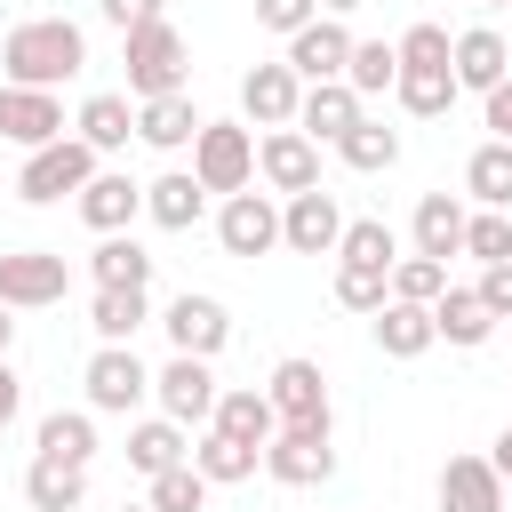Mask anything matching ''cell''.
<instances>
[{"label":"cell","instance_id":"obj_33","mask_svg":"<svg viewBox=\"0 0 512 512\" xmlns=\"http://www.w3.org/2000/svg\"><path fill=\"white\" fill-rule=\"evenodd\" d=\"M376 344H384L392 360H416V352L432 344V304H384V312H376Z\"/></svg>","mask_w":512,"mask_h":512},{"label":"cell","instance_id":"obj_44","mask_svg":"<svg viewBox=\"0 0 512 512\" xmlns=\"http://www.w3.org/2000/svg\"><path fill=\"white\" fill-rule=\"evenodd\" d=\"M312 16H320L312 0H256V24H264V32H304Z\"/></svg>","mask_w":512,"mask_h":512},{"label":"cell","instance_id":"obj_20","mask_svg":"<svg viewBox=\"0 0 512 512\" xmlns=\"http://www.w3.org/2000/svg\"><path fill=\"white\" fill-rule=\"evenodd\" d=\"M208 432H224V440H248V448H264V440L280 432V416H272V400H264L256 384H240V392H216V416H208Z\"/></svg>","mask_w":512,"mask_h":512},{"label":"cell","instance_id":"obj_25","mask_svg":"<svg viewBox=\"0 0 512 512\" xmlns=\"http://www.w3.org/2000/svg\"><path fill=\"white\" fill-rule=\"evenodd\" d=\"M24 496H32V512H80V496H88V464L32 456V472H24Z\"/></svg>","mask_w":512,"mask_h":512},{"label":"cell","instance_id":"obj_5","mask_svg":"<svg viewBox=\"0 0 512 512\" xmlns=\"http://www.w3.org/2000/svg\"><path fill=\"white\" fill-rule=\"evenodd\" d=\"M96 176V152L80 144V136H56V144H40L32 160H24V176H16V192L32 200V208H48V200H64V192H80Z\"/></svg>","mask_w":512,"mask_h":512},{"label":"cell","instance_id":"obj_31","mask_svg":"<svg viewBox=\"0 0 512 512\" xmlns=\"http://www.w3.org/2000/svg\"><path fill=\"white\" fill-rule=\"evenodd\" d=\"M88 272H96V288H144V280H152V256H144L128 232H112V240H96Z\"/></svg>","mask_w":512,"mask_h":512},{"label":"cell","instance_id":"obj_24","mask_svg":"<svg viewBox=\"0 0 512 512\" xmlns=\"http://www.w3.org/2000/svg\"><path fill=\"white\" fill-rule=\"evenodd\" d=\"M128 464H136L144 480H160V472H176V464H192V440H184V424H168V416H152V424H136V432H128Z\"/></svg>","mask_w":512,"mask_h":512},{"label":"cell","instance_id":"obj_41","mask_svg":"<svg viewBox=\"0 0 512 512\" xmlns=\"http://www.w3.org/2000/svg\"><path fill=\"white\" fill-rule=\"evenodd\" d=\"M464 256H480V264H512V216H504V208L464 216Z\"/></svg>","mask_w":512,"mask_h":512},{"label":"cell","instance_id":"obj_23","mask_svg":"<svg viewBox=\"0 0 512 512\" xmlns=\"http://www.w3.org/2000/svg\"><path fill=\"white\" fill-rule=\"evenodd\" d=\"M416 256H432V264L464 256V208H456L448 192H424V200H416Z\"/></svg>","mask_w":512,"mask_h":512},{"label":"cell","instance_id":"obj_27","mask_svg":"<svg viewBox=\"0 0 512 512\" xmlns=\"http://www.w3.org/2000/svg\"><path fill=\"white\" fill-rule=\"evenodd\" d=\"M136 136H144V144H160V152L192 144V136H200V112H192V96H152V104H136Z\"/></svg>","mask_w":512,"mask_h":512},{"label":"cell","instance_id":"obj_3","mask_svg":"<svg viewBox=\"0 0 512 512\" xmlns=\"http://www.w3.org/2000/svg\"><path fill=\"white\" fill-rule=\"evenodd\" d=\"M248 176H256V136L240 120H200V136H192V184L232 200V192H248Z\"/></svg>","mask_w":512,"mask_h":512},{"label":"cell","instance_id":"obj_49","mask_svg":"<svg viewBox=\"0 0 512 512\" xmlns=\"http://www.w3.org/2000/svg\"><path fill=\"white\" fill-rule=\"evenodd\" d=\"M488 464H496V480H512V424L496 432V448H488Z\"/></svg>","mask_w":512,"mask_h":512},{"label":"cell","instance_id":"obj_37","mask_svg":"<svg viewBox=\"0 0 512 512\" xmlns=\"http://www.w3.org/2000/svg\"><path fill=\"white\" fill-rule=\"evenodd\" d=\"M336 256H344V264H376V272H392V264H400V240H392L384 216H360V224H344Z\"/></svg>","mask_w":512,"mask_h":512},{"label":"cell","instance_id":"obj_11","mask_svg":"<svg viewBox=\"0 0 512 512\" xmlns=\"http://www.w3.org/2000/svg\"><path fill=\"white\" fill-rule=\"evenodd\" d=\"M160 328H168V344H176V352H192V360H216V352H224V336H232L224 304H216V296H192V288L160 312Z\"/></svg>","mask_w":512,"mask_h":512},{"label":"cell","instance_id":"obj_46","mask_svg":"<svg viewBox=\"0 0 512 512\" xmlns=\"http://www.w3.org/2000/svg\"><path fill=\"white\" fill-rule=\"evenodd\" d=\"M96 8H104V24H120V32H136V24L160 16V0H96Z\"/></svg>","mask_w":512,"mask_h":512},{"label":"cell","instance_id":"obj_48","mask_svg":"<svg viewBox=\"0 0 512 512\" xmlns=\"http://www.w3.org/2000/svg\"><path fill=\"white\" fill-rule=\"evenodd\" d=\"M16 400H24V384H16V368H8V360H0V432H8V424H16Z\"/></svg>","mask_w":512,"mask_h":512},{"label":"cell","instance_id":"obj_26","mask_svg":"<svg viewBox=\"0 0 512 512\" xmlns=\"http://www.w3.org/2000/svg\"><path fill=\"white\" fill-rule=\"evenodd\" d=\"M488 328H496V312H488L472 288H440V296H432V336H448V344H488Z\"/></svg>","mask_w":512,"mask_h":512},{"label":"cell","instance_id":"obj_30","mask_svg":"<svg viewBox=\"0 0 512 512\" xmlns=\"http://www.w3.org/2000/svg\"><path fill=\"white\" fill-rule=\"evenodd\" d=\"M72 128H80V144H88V152H120V144H128V128H136V112H128V96H88Z\"/></svg>","mask_w":512,"mask_h":512},{"label":"cell","instance_id":"obj_52","mask_svg":"<svg viewBox=\"0 0 512 512\" xmlns=\"http://www.w3.org/2000/svg\"><path fill=\"white\" fill-rule=\"evenodd\" d=\"M120 512H152V504H120Z\"/></svg>","mask_w":512,"mask_h":512},{"label":"cell","instance_id":"obj_4","mask_svg":"<svg viewBox=\"0 0 512 512\" xmlns=\"http://www.w3.org/2000/svg\"><path fill=\"white\" fill-rule=\"evenodd\" d=\"M64 288H72V264H64L56 248H16V256H0V304H8V312L64 304Z\"/></svg>","mask_w":512,"mask_h":512},{"label":"cell","instance_id":"obj_35","mask_svg":"<svg viewBox=\"0 0 512 512\" xmlns=\"http://www.w3.org/2000/svg\"><path fill=\"white\" fill-rule=\"evenodd\" d=\"M464 184H472L480 208H512V144H480L464 160Z\"/></svg>","mask_w":512,"mask_h":512},{"label":"cell","instance_id":"obj_6","mask_svg":"<svg viewBox=\"0 0 512 512\" xmlns=\"http://www.w3.org/2000/svg\"><path fill=\"white\" fill-rule=\"evenodd\" d=\"M264 472H272V480H288V488H312V480H328V472H336L328 424H280V432L264 440Z\"/></svg>","mask_w":512,"mask_h":512},{"label":"cell","instance_id":"obj_10","mask_svg":"<svg viewBox=\"0 0 512 512\" xmlns=\"http://www.w3.org/2000/svg\"><path fill=\"white\" fill-rule=\"evenodd\" d=\"M152 392H160V416H168V424H208V416H216V376H208V360H192V352H176V360L152 376Z\"/></svg>","mask_w":512,"mask_h":512},{"label":"cell","instance_id":"obj_12","mask_svg":"<svg viewBox=\"0 0 512 512\" xmlns=\"http://www.w3.org/2000/svg\"><path fill=\"white\" fill-rule=\"evenodd\" d=\"M0 136L24 144V152H40V144L64 136V104H56L48 88H8V80H0Z\"/></svg>","mask_w":512,"mask_h":512},{"label":"cell","instance_id":"obj_2","mask_svg":"<svg viewBox=\"0 0 512 512\" xmlns=\"http://www.w3.org/2000/svg\"><path fill=\"white\" fill-rule=\"evenodd\" d=\"M128 40V96H184V64H192V48H184V32L168 24V16H152V24H136V32H120Z\"/></svg>","mask_w":512,"mask_h":512},{"label":"cell","instance_id":"obj_17","mask_svg":"<svg viewBox=\"0 0 512 512\" xmlns=\"http://www.w3.org/2000/svg\"><path fill=\"white\" fill-rule=\"evenodd\" d=\"M280 240H288L296 256H328V248L344 240V216H336V200H328V192H296V200L280 208Z\"/></svg>","mask_w":512,"mask_h":512},{"label":"cell","instance_id":"obj_19","mask_svg":"<svg viewBox=\"0 0 512 512\" xmlns=\"http://www.w3.org/2000/svg\"><path fill=\"white\" fill-rule=\"evenodd\" d=\"M448 72H456V88H496V80H512V48L488 32V24H472V32H456V48H448Z\"/></svg>","mask_w":512,"mask_h":512},{"label":"cell","instance_id":"obj_28","mask_svg":"<svg viewBox=\"0 0 512 512\" xmlns=\"http://www.w3.org/2000/svg\"><path fill=\"white\" fill-rule=\"evenodd\" d=\"M336 152H344V168H360V176H384V168L400 160V136H392L384 120H368V112H360V120L336 136Z\"/></svg>","mask_w":512,"mask_h":512},{"label":"cell","instance_id":"obj_8","mask_svg":"<svg viewBox=\"0 0 512 512\" xmlns=\"http://www.w3.org/2000/svg\"><path fill=\"white\" fill-rule=\"evenodd\" d=\"M344 56H352V32L336 24V16H312L304 32H288V72L304 80V88H320V80H344Z\"/></svg>","mask_w":512,"mask_h":512},{"label":"cell","instance_id":"obj_14","mask_svg":"<svg viewBox=\"0 0 512 512\" xmlns=\"http://www.w3.org/2000/svg\"><path fill=\"white\" fill-rule=\"evenodd\" d=\"M272 416L280 424H328V384H320V360H280L272 384H264Z\"/></svg>","mask_w":512,"mask_h":512},{"label":"cell","instance_id":"obj_38","mask_svg":"<svg viewBox=\"0 0 512 512\" xmlns=\"http://www.w3.org/2000/svg\"><path fill=\"white\" fill-rule=\"evenodd\" d=\"M392 96H400V112L440 120V112L456 104V72H400V80H392Z\"/></svg>","mask_w":512,"mask_h":512},{"label":"cell","instance_id":"obj_39","mask_svg":"<svg viewBox=\"0 0 512 512\" xmlns=\"http://www.w3.org/2000/svg\"><path fill=\"white\" fill-rule=\"evenodd\" d=\"M336 304H344V312H384V304H392V272H376V264H336Z\"/></svg>","mask_w":512,"mask_h":512},{"label":"cell","instance_id":"obj_42","mask_svg":"<svg viewBox=\"0 0 512 512\" xmlns=\"http://www.w3.org/2000/svg\"><path fill=\"white\" fill-rule=\"evenodd\" d=\"M448 288V264H432V256H400L392 264V304H432Z\"/></svg>","mask_w":512,"mask_h":512},{"label":"cell","instance_id":"obj_13","mask_svg":"<svg viewBox=\"0 0 512 512\" xmlns=\"http://www.w3.org/2000/svg\"><path fill=\"white\" fill-rule=\"evenodd\" d=\"M216 240H224V256H264V248H280V208L264 192H232L216 216Z\"/></svg>","mask_w":512,"mask_h":512},{"label":"cell","instance_id":"obj_51","mask_svg":"<svg viewBox=\"0 0 512 512\" xmlns=\"http://www.w3.org/2000/svg\"><path fill=\"white\" fill-rule=\"evenodd\" d=\"M312 8H320V16H352L360 0H312Z\"/></svg>","mask_w":512,"mask_h":512},{"label":"cell","instance_id":"obj_40","mask_svg":"<svg viewBox=\"0 0 512 512\" xmlns=\"http://www.w3.org/2000/svg\"><path fill=\"white\" fill-rule=\"evenodd\" d=\"M448 48H456V40H448L440 24H408V32L392 40V56H400V72H448Z\"/></svg>","mask_w":512,"mask_h":512},{"label":"cell","instance_id":"obj_45","mask_svg":"<svg viewBox=\"0 0 512 512\" xmlns=\"http://www.w3.org/2000/svg\"><path fill=\"white\" fill-rule=\"evenodd\" d=\"M496 320H512V264H480V288H472Z\"/></svg>","mask_w":512,"mask_h":512},{"label":"cell","instance_id":"obj_16","mask_svg":"<svg viewBox=\"0 0 512 512\" xmlns=\"http://www.w3.org/2000/svg\"><path fill=\"white\" fill-rule=\"evenodd\" d=\"M72 200H80L88 232H104V240H112V232H128V224H136V208H144V184H128V176L96 168V176H88V184H80Z\"/></svg>","mask_w":512,"mask_h":512},{"label":"cell","instance_id":"obj_53","mask_svg":"<svg viewBox=\"0 0 512 512\" xmlns=\"http://www.w3.org/2000/svg\"><path fill=\"white\" fill-rule=\"evenodd\" d=\"M488 8H512V0H488Z\"/></svg>","mask_w":512,"mask_h":512},{"label":"cell","instance_id":"obj_22","mask_svg":"<svg viewBox=\"0 0 512 512\" xmlns=\"http://www.w3.org/2000/svg\"><path fill=\"white\" fill-rule=\"evenodd\" d=\"M200 200H208V192L192 184V168H168L160 184H144V216H152L160 232H192V224H200Z\"/></svg>","mask_w":512,"mask_h":512},{"label":"cell","instance_id":"obj_34","mask_svg":"<svg viewBox=\"0 0 512 512\" xmlns=\"http://www.w3.org/2000/svg\"><path fill=\"white\" fill-rule=\"evenodd\" d=\"M264 464V448H248V440H224V432H208L200 448H192V472L208 480V488H224V480H248Z\"/></svg>","mask_w":512,"mask_h":512},{"label":"cell","instance_id":"obj_47","mask_svg":"<svg viewBox=\"0 0 512 512\" xmlns=\"http://www.w3.org/2000/svg\"><path fill=\"white\" fill-rule=\"evenodd\" d=\"M488 128H496V144H512V80L488 88Z\"/></svg>","mask_w":512,"mask_h":512},{"label":"cell","instance_id":"obj_1","mask_svg":"<svg viewBox=\"0 0 512 512\" xmlns=\"http://www.w3.org/2000/svg\"><path fill=\"white\" fill-rule=\"evenodd\" d=\"M80 64H88V32H80L72 16H32V24H16V32L0 40L8 88H48V96H56V80H72Z\"/></svg>","mask_w":512,"mask_h":512},{"label":"cell","instance_id":"obj_7","mask_svg":"<svg viewBox=\"0 0 512 512\" xmlns=\"http://www.w3.org/2000/svg\"><path fill=\"white\" fill-rule=\"evenodd\" d=\"M80 384H88V408H96V416H128V408L152 392V368H144L128 344H104V352L88 360V376H80Z\"/></svg>","mask_w":512,"mask_h":512},{"label":"cell","instance_id":"obj_29","mask_svg":"<svg viewBox=\"0 0 512 512\" xmlns=\"http://www.w3.org/2000/svg\"><path fill=\"white\" fill-rule=\"evenodd\" d=\"M40 456H56V464H88V456H96V416H88V408H56V416H40Z\"/></svg>","mask_w":512,"mask_h":512},{"label":"cell","instance_id":"obj_36","mask_svg":"<svg viewBox=\"0 0 512 512\" xmlns=\"http://www.w3.org/2000/svg\"><path fill=\"white\" fill-rule=\"evenodd\" d=\"M400 80V56L384 48V40H352V56H344V88L352 96H384Z\"/></svg>","mask_w":512,"mask_h":512},{"label":"cell","instance_id":"obj_43","mask_svg":"<svg viewBox=\"0 0 512 512\" xmlns=\"http://www.w3.org/2000/svg\"><path fill=\"white\" fill-rule=\"evenodd\" d=\"M144 504H152V512H200V504H208V480H200L192 464H176V472H160V480H152V496H144Z\"/></svg>","mask_w":512,"mask_h":512},{"label":"cell","instance_id":"obj_9","mask_svg":"<svg viewBox=\"0 0 512 512\" xmlns=\"http://www.w3.org/2000/svg\"><path fill=\"white\" fill-rule=\"evenodd\" d=\"M256 176L272 184V192H320V144L312 136H296V128H272L264 144H256Z\"/></svg>","mask_w":512,"mask_h":512},{"label":"cell","instance_id":"obj_18","mask_svg":"<svg viewBox=\"0 0 512 512\" xmlns=\"http://www.w3.org/2000/svg\"><path fill=\"white\" fill-rule=\"evenodd\" d=\"M440 512H504V480L488 456H448L440 464Z\"/></svg>","mask_w":512,"mask_h":512},{"label":"cell","instance_id":"obj_32","mask_svg":"<svg viewBox=\"0 0 512 512\" xmlns=\"http://www.w3.org/2000/svg\"><path fill=\"white\" fill-rule=\"evenodd\" d=\"M144 320H152V312H144V288H96V304H88V328H96L104 344H128Z\"/></svg>","mask_w":512,"mask_h":512},{"label":"cell","instance_id":"obj_21","mask_svg":"<svg viewBox=\"0 0 512 512\" xmlns=\"http://www.w3.org/2000/svg\"><path fill=\"white\" fill-rule=\"evenodd\" d=\"M352 120H360V96H352L344 80H320V88H304V104H296V136H312V144H320V136L336 144Z\"/></svg>","mask_w":512,"mask_h":512},{"label":"cell","instance_id":"obj_50","mask_svg":"<svg viewBox=\"0 0 512 512\" xmlns=\"http://www.w3.org/2000/svg\"><path fill=\"white\" fill-rule=\"evenodd\" d=\"M8 344H16V312L0 304V360H8Z\"/></svg>","mask_w":512,"mask_h":512},{"label":"cell","instance_id":"obj_15","mask_svg":"<svg viewBox=\"0 0 512 512\" xmlns=\"http://www.w3.org/2000/svg\"><path fill=\"white\" fill-rule=\"evenodd\" d=\"M296 104H304V80H296L288 64H256V72L240 80V112H248L256 128H296Z\"/></svg>","mask_w":512,"mask_h":512}]
</instances>
